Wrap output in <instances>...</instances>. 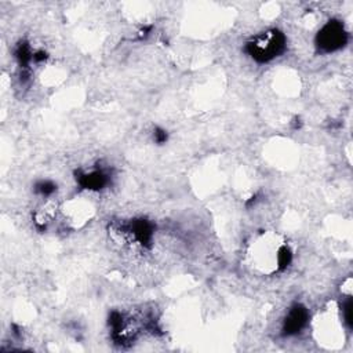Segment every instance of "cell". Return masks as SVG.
Returning a JSON list of instances; mask_svg holds the SVG:
<instances>
[{
    "label": "cell",
    "instance_id": "obj_1",
    "mask_svg": "<svg viewBox=\"0 0 353 353\" xmlns=\"http://www.w3.org/2000/svg\"><path fill=\"white\" fill-rule=\"evenodd\" d=\"M291 259L288 243L274 232H263L250 243L247 261L252 270L272 276L284 269Z\"/></svg>",
    "mask_w": 353,
    "mask_h": 353
},
{
    "label": "cell",
    "instance_id": "obj_2",
    "mask_svg": "<svg viewBox=\"0 0 353 353\" xmlns=\"http://www.w3.org/2000/svg\"><path fill=\"white\" fill-rule=\"evenodd\" d=\"M314 320V334L319 342L330 347H335L343 343V323H349V320L343 314V309L342 313H339L335 305H330L321 313H319Z\"/></svg>",
    "mask_w": 353,
    "mask_h": 353
},
{
    "label": "cell",
    "instance_id": "obj_3",
    "mask_svg": "<svg viewBox=\"0 0 353 353\" xmlns=\"http://www.w3.org/2000/svg\"><path fill=\"white\" fill-rule=\"evenodd\" d=\"M61 210L65 216V223L72 228H80L85 225L94 214V205L85 197H74L66 201Z\"/></svg>",
    "mask_w": 353,
    "mask_h": 353
}]
</instances>
